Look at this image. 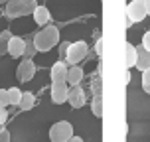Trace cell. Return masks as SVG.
<instances>
[{
  "label": "cell",
  "mask_w": 150,
  "mask_h": 142,
  "mask_svg": "<svg viewBox=\"0 0 150 142\" xmlns=\"http://www.w3.org/2000/svg\"><path fill=\"white\" fill-rule=\"evenodd\" d=\"M57 42H59V30L52 24L42 28L34 37V45H36L38 52H50L57 45Z\"/></svg>",
  "instance_id": "obj_1"
},
{
  "label": "cell",
  "mask_w": 150,
  "mask_h": 142,
  "mask_svg": "<svg viewBox=\"0 0 150 142\" xmlns=\"http://www.w3.org/2000/svg\"><path fill=\"white\" fill-rule=\"evenodd\" d=\"M40 6L36 0H10L4 8V14L8 18H22V16L34 14V10Z\"/></svg>",
  "instance_id": "obj_2"
},
{
  "label": "cell",
  "mask_w": 150,
  "mask_h": 142,
  "mask_svg": "<svg viewBox=\"0 0 150 142\" xmlns=\"http://www.w3.org/2000/svg\"><path fill=\"white\" fill-rule=\"evenodd\" d=\"M73 136V126L67 120H59L50 128V140L52 142H69Z\"/></svg>",
  "instance_id": "obj_3"
},
{
  "label": "cell",
  "mask_w": 150,
  "mask_h": 142,
  "mask_svg": "<svg viewBox=\"0 0 150 142\" xmlns=\"http://www.w3.org/2000/svg\"><path fill=\"white\" fill-rule=\"evenodd\" d=\"M87 52H89V47H87L85 42H73V44H69L67 55H65V63L67 65H79L87 57Z\"/></svg>",
  "instance_id": "obj_4"
},
{
  "label": "cell",
  "mask_w": 150,
  "mask_h": 142,
  "mask_svg": "<svg viewBox=\"0 0 150 142\" xmlns=\"http://www.w3.org/2000/svg\"><path fill=\"white\" fill-rule=\"evenodd\" d=\"M146 8H144V2L142 0H132V2H128L127 4V20L130 22H142L144 18H146Z\"/></svg>",
  "instance_id": "obj_5"
},
{
  "label": "cell",
  "mask_w": 150,
  "mask_h": 142,
  "mask_svg": "<svg viewBox=\"0 0 150 142\" xmlns=\"http://www.w3.org/2000/svg\"><path fill=\"white\" fill-rule=\"evenodd\" d=\"M69 87L67 81H59V83H52V103L53 105H63L67 103V97H69Z\"/></svg>",
  "instance_id": "obj_6"
},
{
  "label": "cell",
  "mask_w": 150,
  "mask_h": 142,
  "mask_svg": "<svg viewBox=\"0 0 150 142\" xmlns=\"http://www.w3.org/2000/svg\"><path fill=\"white\" fill-rule=\"evenodd\" d=\"M16 75H18V79L22 83L32 81L34 75H36V63H34V59H22V63L16 69Z\"/></svg>",
  "instance_id": "obj_7"
},
{
  "label": "cell",
  "mask_w": 150,
  "mask_h": 142,
  "mask_svg": "<svg viewBox=\"0 0 150 142\" xmlns=\"http://www.w3.org/2000/svg\"><path fill=\"white\" fill-rule=\"evenodd\" d=\"M67 103L73 109H81L85 103H87V95H85V91H83V87H71L69 89V97H67Z\"/></svg>",
  "instance_id": "obj_8"
},
{
  "label": "cell",
  "mask_w": 150,
  "mask_h": 142,
  "mask_svg": "<svg viewBox=\"0 0 150 142\" xmlns=\"http://www.w3.org/2000/svg\"><path fill=\"white\" fill-rule=\"evenodd\" d=\"M24 52H26V40L18 37V36H12L10 45H8V55L18 59V57H24Z\"/></svg>",
  "instance_id": "obj_9"
},
{
  "label": "cell",
  "mask_w": 150,
  "mask_h": 142,
  "mask_svg": "<svg viewBox=\"0 0 150 142\" xmlns=\"http://www.w3.org/2000/svg\"><path fill=\"white\" fill-rule=\"evenodd\" d=\"M67 63L61 59V61H55L52 65V71H50V75H52V83H59V81H65L67 79Z\"/></svg>",
  "instance_id": "obj_10"
},
{
  "label": "cell",
  "mask_w": 150,
  "mask_h": 142,
  "mask_svg": "<svg viewBox=\"0 0 150 142\" xmlns=\"http://www.w3.org/2000/svg\"><path fill=\"white\" fill-rule=\"evenodd\" d=\"M34 22L38 24V26H50V22H52V12L47 10V6H38L36 10H34Z\"/></svg>",
  "instance_id": "obj_11"
},
{
  "label": "cell",
  "mask_w": 150,
  "mask_h": 142,
  "mask_svg": "<svg viewBox=\"0 0 150 142\" xmlns=\"http://www.w3.org/2000/svg\"><path fill=\"white\" fill-rule=\"evenodd\" d=\"M136 53H138V59H136V69L146 71L150 69V52H146L142 45H136Z\"/></svg>",
  "instance_id": "obj_12"
},
{
  "label": "cell",
  "mask_w": 150,
  "mask_h": 142,
  "mask_svg": "<svg viewBox=\"0 0 150 142\" xmlns=\"http://www.w3.org/2000/svg\"><path fill=\"white\" fill-rule=\"evenodd\" d=\"M81 79H83V69L79 67V65H71L67 71V85H71V87H77V85H81Z\"/></svg>",
  "instance_id": "obj_13"
},
{
  "label": "cell",
  "mask_w": 150,
  "mask_h": 142,
  "mask_svg": "<svg viewBox=\"0 0 150 142\" xmlns=\"http://www.w3.org/2000/svg\"><path fill=\"white\" fill-rule=\"evenodd\" d=\"M136 59H138V53H136V45L132 44H125V61H127V69L128 67H136Z\"/></svg>",
  "instance_id": "obj_14"
},
{
  "label": "cell",
  "mask_w": 150,
  "mask_h": 142,
  "mask_svg": "<svg viewBox=\"0 0 150 142\" xmlns=\"http://www.w3.org/2000/svg\"><path fill=\"white\" fill-rule=\"evenodd\" d=\"M34 105H36V97L32 95L30 91H26V93L22 95V101H20L18 107H20L22 111H30V109H34Z\"/></svg>",
  "instance_id": "obj_15"
},
{
  "label": "cell",
  "mask_w": 150,
  "mask_h": 142,
  "mask_svg": "<svg viewBox=\"0 0 150 142\" xmlns=\"http://www.w3.org/2000/svg\"><path fill=\"white\" fill-rule=\"evenodd\" d=\"M10 40H12V34H10L8 30L0 34V55L8 53V45H10Z\"/></svg>",
  "instance_id": "obj_16"
},
{
  "label": "cell",
  "mask_w": 150,
  "mask_h": 142,
  "mask_svg": "<svg viewBox=\"0 0 150 142\" xmlns=\"http://www.w3.org/2000/svg\"><path fill=\"white\" fill-rule=\"evenodd\" d=\"M8 95H10V105H20V101H22V91L18 89V87H10V89H8Z\"/></svg>",
  "instance_id": "obj_17"
},
{
  "label": "cell",
  "mask_w": 150,
  "mask_h": 142,
  "mask_svg": "<svg viewBox=\"0 0 150 142\" xmlns=\"http://www.w3.org/2000/svg\"><path fill=\"white\" fill-rule=\"evenodd\" d=\"M91 89H93V97H103V83H101V73H97V77H93L91 81Z\"/></svg>",
  "instance_id": "obj_18"
},
{
  "label": "cell",
  "mask_w": 150,
  "mask_h": 142,
  "mask_svg": "<svg viewBox=\"0 0 150 142\" xmlns=\"http://www.w3.org/2000/svg\"><path fill=\"white\" fill-rule=\"evenodd\" d=\"M91 111L95 117H103V97H93L91 101Z\"/></svg>",
  "instance_id": "obj_19"
},
{
  "label": "cell",
  "mask_w": 150,
  "mask_h": 142,
  "mask_svg": "<svg viewBox=\"0 0 150 142\" xmlns=\"http://www.w3.org/2000/svg\"><path fill=\"white\" fill-rule=\"evenodd\" d=\"M36 45H34V40H32V42H28V40H26V52H24V59H32V57H34V55H36Z\"/></svg>",
  "instance_id": "obj_20"
},
{
  "label": "cell",
  "mask_w": 150,
  "mask_h": 142,
  "mask_svg": "<svg viewBox=\"0 0 150 142\" xmlns=\"http://www.w3.org/2000/svg\"><path fill=\"white\" fill-rule=\"evenodd\" d=\"M142 89H144V93L150 95V69L142 71Z\"/></svg>",
  "instance_id": "obj_21"
},
{
  "label": "cell",
  "mask_w": 150,
  "mask_h": 142,
  "mask_svg": "<svg viewBox=\"0 0 150 142\" xmlns=\"http://www.w3.org/2000/svg\"><path fill=\"white\" fill-rule=\"evenodd\" d=\"M10 105V95H8V89H0V107H6Z\"/></svg>",
  "instance_id": "obj_22"
},
{
  "label": "cell",
  "mask_w": 150,
  "mask_h": 142,
  "mask_svg": "<svg viewBox=\"0 0 150 142\" xmlns=\"http://www.w3.org/2000/svg\"><path fill=\"white\" fill-rule=\"evenodd\" d=\"M142 47L146 49V52H150V30L142 36Z\"/></svg>",
  "instance_id": "obj_23"
},
{
  "label": "cell",
  "mask_w": 150,
  "mask_h": 142,
  "mask_svg": "<svg viewBox=\"0 0 150 142\" xmlns=\"http://www.w3.org/2000/svg\"><path fill=\"white\" fill-rule=\"evenodd\" d=\"M0 142H10V132L6 128H0Z\"/></svg>",
  "instance_id": "obj_24"
},
{
  "label": "cell",
  "mask_w": 150,
  "mask_h": 142,
  "mask_svg": "<svg viewBox=\"0 0 150 142\" xmlns=\"http://www.w3.org/2000/svg\"><path fill=\"white\" fill-rule=\"evenodd\" d=\"M6 120H8V112H6V109H4V107H0V126H2Z\"/></svg>",
  "instance_id": "obj_25"
},
{
  "label": "cell",
  "mask_w": 150,
  "mask_h": 142,
  "mask_svg": "<svg viewBox=\"0 0 150 142\" xmlns=\"http://www.w3.org/2000/svg\"><path fill=\"white\" fill-rule=\"evenodd\" d=\"M95 52H97L99 57L103 55V40H97V42H95Z\"/></svg>",
  "instance_id": "obj_26"
},
{
  "label": "cell",
  "mask_w": 150,
  "mask_h": 142,
  "mask_svg": "<svg viewBox=\"0 0 150 142\" xmlns=\"http://www.w3.org/2000/svg\"><path fill=\"white\" fill-rule=\"evenodd\" d=\"M67 49H69V42H63V44L59 45V55L65 57V55H67Z\"/></svg>",
  "instance_id": "obj_27"
},
{
  "label": "cell",
  "mask_w": 150,
  "mask_h": 142,
  "mask_svg": "<svg viewBox=\"0 0 150 142\" xmlns=\"http://www.w3.org/2000/svg\"><path fill=\"white\" fill-rule=\"evenodd\" d=\"M128 83H130V71H125V85H128Z\"/></svg>",
  "instance_id": "obj_28"
},
{
  "label": "cell",
  "mask_w": 150,
  "mask_h": 142,
  "mask_svg": "<svg viewBox=\"0 0 150 142\" xmlns=\"http://www.w3.org/2000/svg\"><path fill=\"white\" fill-rule=\"evenodd\" d=\"M144 2V8H146V14H150V0H142Z\"/></svg>",
  "instance_id": "obj_29"
},
{
  "label": "cell",
  "mask_w": 150,
  "mask_h": 142,
  "mask_svg": "<svg viewBox=\"0 0 150 142\" xmlns=\"http://www.w3.org/2000/svg\"><path fill=\"white\" fill-rule=\"evenodd\" d=\"M69 142H85V140H83L81 136H73V138H71V140H69Z\"/></svg>",
  "instance_id": "obj_30"
},
{
  "label": "cell",
  "mask_w": 150,
  "mask_h": 142,
  "mask_svg": "<svg viewBox=\"0 0 150 142\" xmlns=\"http://www.w3.org/2000/svg\"><path fill=\"white\" fill-rule=\"evenodd\" d=\"M8 2H10V0H0V4H8Z\"/></svg>",
  "instance_id": "obj_31"
}]
</instances>
